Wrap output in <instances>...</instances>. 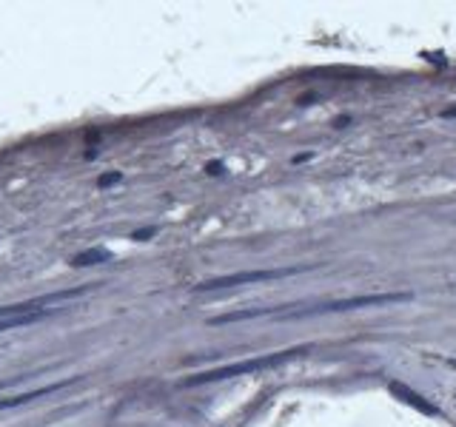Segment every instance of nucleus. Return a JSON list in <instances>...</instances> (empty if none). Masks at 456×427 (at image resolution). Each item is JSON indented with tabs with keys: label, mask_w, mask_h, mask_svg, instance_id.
Instances as JSON below:
<instances>
[{
	"label": "nucleus",
	"mask_w": 456,
	"mask_h": 427,
	"mask_svg": "<svg viewBox=\"0 0 456 427\" xmlns=\"http://www.w3.org/2000/svg\"><path fill=\"white\" fill-rule=\"evenodd\" d=\"M442 117H456V109H445L442 111Z\"/></svg>",
	"instance_id": "9b49d317"
},
{
	"label": "nucleus",
	"mask_w": 456,
	"mask_h": 427,
	"mask_svg": "<svg viewBox=\"0 0 456 427\" xmlns=\"http://www.w3.org/2000/svg\"><path fill=\"white\" fill-rule=\"evenodd\" d=\"M388 388H391V393L399 399V402H405V405H411V407H417L419 413H425V416H439V407H436L434 402H428V399H425L422 393L405 388L403 382H391Z\"/></svg>",
	"instance_id": "20e7f679"
},
{
	"label": "nucleus",
	"mask_w": 456,
	"mask_h": 427,
	"mask_svg": "<svg viewBox=\"0 0 456 427\" xmlns=\"http://www.w3.org/2000/svg\"><path fill=\"white\" fill-rule=\"evenodd\" d=\"M71 382H77V379H63V382H54V384H46V388H40V391H28V393H20V396H6V399H0V410H9V407H20L26 402H35V399H43V396H49V393L63 391L66 384H71Z\"/></svg>",
	"instance_id": "39448f33"
},
{
	"label": "nucleus",
	"mask_w": 456,
	"mask_h": 427,
	"mask_svg": "<svg viewBox=\"0 0 456 427\" xmlns=\"http://www.w3.org/2000/svg\"><path fill=\"white\" fill-rule=\"evenodd\" d=\"M308 268H268V270H237V274H225L217 279H206L194 285V291H223V288H237V285H254V282H268V279H282V277H294L303 274Z\"/></svg>",
	"instance_id": "7ed1b4c3"
},
{
	"label": "nucleus",
	"mask_w": 456,
	"mask_h": 427,
	"mask_svg": "<svg viewBox=\"0 0 456 427\" xmlns=\"http://www.w3.org/2000/svg\"><path fill=\"white\" fill-rule=\"evenodd\" d=\"M225 165L223 163H208V174H223Z\"/></svg>",
	"instance_id": "9d476101"
},
{
	"label": "nucleus",
	"mask_w": 456,
	"mask_h": 427,
	"mask_svg": "<svg viewBox=\"0 0 456 427\" xmlns=\"http://www.w3.org/2000/svg\"><path fill=\"white\" fill-rule=\"evenodd\" d=\"M413 299L411 294H368V296H351V299H337V302H325L308 310H282L280 317L297 319V317H314V313H339V310H356V308H377V305H394V302H408Z\"/></svg>",
	"instance_id": "f03ea898"
},
{
	"label": "nucleus",
	"mask_w": 456,
	"mask_h": 427,
	"mask_svg": "<svg viewBox=\"0 0 456 427\" xmlns=\"http://www.w3.org/2000/svg\"><path fill=\"white\" fill-rule=\"evenodd\" d=\"M49 308H40V310H28V313H20V317H9V319H0V334L4 331H14V327H26V325H35L40 319L49 317Z\"/></svg>",
	"instance_id": "423d86ee"
},
{
	"label": "nucleus",
	"mask_w": 456,
	"mask_h": 427,
	"mask_svg": "<svg viewBox=\"0 0 456 427\" xmlns=\"http://www.w3.org/2000/svg\"><path fill=\"white\" fill-rule=\"evenodd\" d=\"M154 234H157V228H140V231H134L132 239H140V242H142V239H149V237H154Z\"/></svg>",
	"instance_id": "1a4fd4ad"
},
{
	"label": "nucleus",
	"mask_w": 456,
	"mask_h": 427,
	"mask_svg": "<svg viewBox=\"0 0 456 427\" xmlns=\"http://www.w3.org/2000/svg\"><path fill=\"white\" fill-rule=\"evenodd\" d=\"M111 256H114V254H111V251H106V248H89V251L77 254L75 260H71V265H77V268H89V265L109 262Z\"/></svg>",
	"instance_id": "0eeeda50"
},
{
	"label": "nucleus",
	"mask_w": 456,
	"mask_h": 427,
	"mask_svg": "<svg viewBox=\"0 0 456 427\" xmlns=\"http://www.w3.org/2000/svg\"><path fill=\"white\" fill-rule=\"evenodd\" d=\"M308 348H291V350H280V353H268V356H256V359H246V362H234V365H225L217 370H208V374H197L191 379H185V384H208V382H225V379H234V376H248L256 374V370H268V367H280L285 362L297 359L303 356Z\"/></svg>",
	"instance_id": "f257e3e1"
},
{
	"label": "nucleus",
	"mask_w": 456,
	"mask_h": 427,
	"mask_svg": "<svg viewBox=\"0 0 456 427\" xmlns=\"http://www.w3.org/2000/svg\"><path fill=\"white\" fill-rule=\"evenodd\" d=\"M120 180H123V174H103V177L97 180V185H100V189H106V185H114V182H120Z\"/></svg>",
	"instance_id": "6e6552de"
}]
</instances>
